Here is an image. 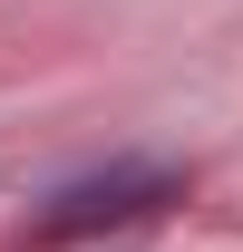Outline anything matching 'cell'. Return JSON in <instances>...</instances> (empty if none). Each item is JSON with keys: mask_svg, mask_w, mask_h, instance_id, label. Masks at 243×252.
Returning <instances> with one entry per match:
<instances>
[{"mask_svg": "<svg viewBox=\"0 0 243 252\" xmlns=\"http://www.w3.org/2000/svg\"><path fill=\"white\" fill-rule=\"evenodd\" d=\"M165 194H175L165 165H107V175H88V185L49 194V214L30 223V243H78V233H97V223H126V214H146V204H165Z\"/></svg>", "mask_w": 243, "mask_h": 252, "instance_id": "cell-1", "label": "cell"}]
</instances>
